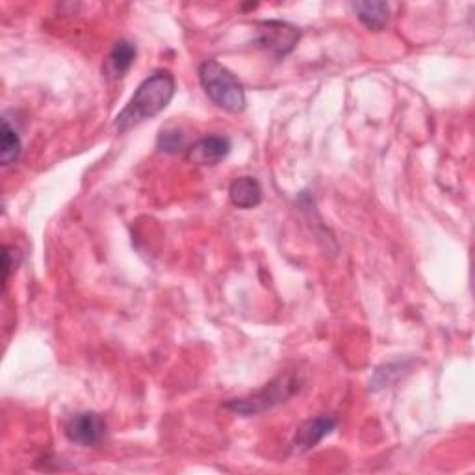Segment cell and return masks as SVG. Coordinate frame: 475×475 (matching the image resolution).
<instances>
[{
  "label": "cell",
  "mask_w": 475,
  "mask_h": 475,
  "mask_svg": "<svg viewBox=\"0 0 475 475\" xmlns=\"http://www.w3.org/2000/svg\"><path fill=\"white\" fill-rule=\"evenodd\" d=\"M336 424H338L336 418L327 416V414L315 416V418L303 421V424L297 429V433H295V437H294V448L299 453L310 451L312 448L318 446L325 437H329L336 429Z\"/></svg>",
  "instance_id": "cell-7"
},
{
  "label": "cell",
  "mask_w": 475,
  "mask_h": 475,
  "mask_svg": "<svg viewBox=\"0 0 475 475\" xmlns=\"http://www.w3.org/2000/svg\"><path fill=\"white\" fill-rule=\"evenodd\" d=\"M134 62H136V45L127 39H121L114 45L107 64H104V73L114 80H119L130 71Z\"/></svg>",
  "instance_id": "cell-8"
},
{
  "label": "cell",
  "mask_w": 475,
  "mask_h": 475,
  "mask_svg": "<svg viewBox=\"0 0 475 475\" xmlns=\"http://www.w3.org/2000/svg\"><path fill=\"white\" fill-rule=\"evenodd\" d=\"M232 145L231 139L220 134L201 138L186 150V158L197 166H218L229 156Z\"/></svg>",
  "instance_id": "cell-6"
},
{
  "label": "cell",
  "mask_w": 475,
  "mask_h": 475,
  "mask_svg": "<svg viewBox=\"0 0 475 475\" xmlns=\"http://www.w3.org/2000/svg\"><path fill=\"white\" fill-rule=\"evenodd\" d=\"M156 149L164 152V154H179L186 149V134L177 129V127H170V129H162L160 134H158L156 139Z\"/></svg>",
  "instance_id": "cell-12"
},
{
  "label": "cell",
  "mask_w": 475,
  "mask_h": 475,
  "mask_svg": "<svg viewBox=\"0 0 475 475\" xmlns=\"http://www.w3.org/2000/svg\"><path fill=\"white\" fill-rule=\"evenodd\" d=\"M107 433V421L97 412H78L71 416L66 424V437L71 444L82 448H95L102 442Z\"/></svg>",
  "instance_id": "cell-5"
},
{
  "label": "cell",
  "mask_w": 475,
  "mask_h": 475,
  "mask_svg": "<svg viewBox=\"0 0 475 475\" xmlns=\"http://www.w3.org/2000/svg\"><path fill=\"white\" fill-rule=\"evenodd\" d=\"M199 82L218 108L229 114H242L247 107L245 88L220 62L206 60L199 66Z\"/></svg>",
  "instance_id": "cell-2"
},
{
  "label": "cell",
  "mask_w": 475,
  "mask_h": 475,
  "mask_svg": "<svg viewBox=\"0 0 475 475\" xmlns=\"http://www.w3.org/2000/svg\"><path fill=\"white\" fill-rule=\"evenodd\" d=\"M299 388H301V379L295 374H284L249 398L225 401V408L245 418L256 416L266 410H272L281 403H286L294 394H297Z\"/></svg>",
  "instance_id": "cell-3"
},
{
  "label": "cell",
  "mask_w": 475,
  "mask_h": 475,
  "mask_svg": "<svg viewBox=\"0 0 475 475\" xmlns=\"http://www.w3.org/2000/svg\"><path fill=\"white\" fill-rule=\"evenodd\" d=\"M256 30H258L256 45L263 50L272 52V55L279 60L288 57L290 52H294V48L301 39V30L286 21H275V19L260 21L256 25Z\"/></svg>",
  "instance_id": "cell-4"
},
{
  "label": "cell",
  "mask_w": 475,
  "mask_h": 475,
  "mask_svg": "<svg viewBox=\"0 0 475 475\" xmlns=\"http://www.w3.org/2000/svg\"><path fill=\"white\" fill-rule=\"evenodd\" d=\"M229 197L234 206L251 210L262 202V186L254 177H238L229 186Z\"/></svg>",
  "instance_id": "cell-9"
},
{
  "label": "cell",
  "mask_w": 475,
  "mask_h": 475,
  "mask_svg": "<svg viewBox=\"0 0 475 475\" xmlns=\"http://www.w3.org/2000/svg\"><path fill=\"white\" fill-rule=\"evenodd\" d=\"M15 253H17V249H14V247H5V253H3V274H5V277H3V283H5V286L8 284V279H10V272H12V268L15 266L14 263V256H15Z\"/></svg>",
  "instance_id": "cell-13"
},
{
  "label": "cell",
  "mask_w": 475,
  "mask_h": 475,
  "mask_svg": "<svg viewBox=\"0 0 475 475\" xmlns=\"http://www.w3.org/2000/svg\"><path fill=\"white\" fill-rule=\"evenodd\" d=\"M175 91H177V82L170 71L158 69L152 75H149L138 86L127 107L116 118L114 121L116 132L125 134L130 129L141 125L143 121L162 114L173 100Z\"/></svg>",
  "instance_id": "cell-1"
},
{
  "label": "cell",
  "mask_w": 475,
  "mask_h": 475,
  "mask_svg": "<svg viewBox=\"0 0 475 475\" xmlns=\"http://www.w3.org/2000/svg\"><path fill=\"white\" fill-rule=\"evenodd\" d=\"M23 152V143L21 136L8 119V116L3 118V130H0V164L5 168L15 164L19 160V156Z\"/></svg>",
  "instance_id": "cell-11"
},
{
  "label": "cell",
  "mask_w": 475,
  "mask_h": 475,
  "mask_svg": "<svg viewBox=\"0 0 475 475\" xmlns=\"http://www.w3.org/2000/svg\"><path fill=\"white\" fill-rule=\"evenodd\" d=\"M351 8L355 10L358 21L374 32L385 30L390 21V5L388 3H353Z\"/></svg>",
  "instance_id": "cell-10"
}]
</instances>
